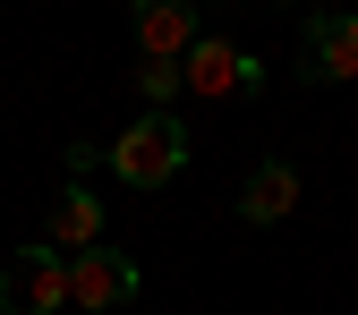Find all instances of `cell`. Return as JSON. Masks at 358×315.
Wrapping results in <instances>:
<instances>
[{"label":"cell","instance_id":"obj_8","mask_svg":"<svg viewBox=\"0 0 358 315\" xmlns=\"http://www.w3.org/2000/svg\"><path fill=\"white\" fill-rule=\"evenodd\" d=\"M43 247H52V256L103 247V196H94V188H60L52 213H43Z\"/></svg>","mask_w":358,"mask_h":315},{"label":"cell","instance_id":"obj_2","mask_svg":"<svg viewBox=\"0 0 358 315\" xmlns=\"http://www.w3.org/2000/svg\"><path fill=\"white\" fill-rule=\"evenodd\" d=\"M60 307H69V256L17 247L0 264V315H60Z\"/></svg>","mask_w":358,"mask_h":315},{"label":"cell","instance_id":"obj_3","mask_svg":"<svg viewBox=\"0 0 358 315\" xmlns=\"http://www.w3.org/2000/svg\"><path fill=\"white\" fill-rule=\"evenodd\" d=\"M179 85H188V94H205V103H231V94H256V85H264V60L239 52L231 34H205L196 52L179 60Z\"/></svg>","mask_w":358,"mask_h":315},{"label":"cell","instance_id":"obj_7","mask_svg":"<svg viewBox=\"0 0 358 315\" xmlns=\"http://www.w3.org/2000/svg\"><path fill=\"white\" fill-rule=\"evenodd\" d=\"M290 205H299V162H256L248 179H239V221L248 230H273V221H290Z\"/></svg>","mask_w":358,"mask_h":315},{"label":"cell","instance_id":"obj_1","mask_svg":"<svg viewBox=\"0 0 358 315\" xmlns=\"http://www.w3.org/2000/svg\"><path fill=\"white\" fill-rule=\"evenodd\" d=\"M179 170H188V128H179V111H137L111 137V179H120V188L154 196V188H171Z\"/></svg>","mask_w":358,"mask_h":315},{"label":"cell","instance_id":"obj_5","mask_svg":"<svg viewBox=\"0 0 358 315\" xmlns=\"http://www.w3.org/2000/svg\"><path fill=\"white\" fill-rule=\"evenodd\" d=\"M196 43H205V26H196V9H188V0H145V9H137V60L179 68Z\"/></svg>","mask_w":358,"mask_h":315},{"label":"cell","instance_id":"obj_6","mask_svg":"<svg viewBox=\"0 0 358 315\" xmlns=\"http://www.w3.org/2000/svg\"><path fill=\"white\" fill-rule=\"evenodd\" d=\"M299 43H307V77H324V85H350L358 77V17L324 9V17L299 26Z\"/></svg>","mask_w":358,"mask_h":315},{"label":"cell","instance_id":"obj_9","mask_svg":"<svg viewBox=\"0 0 358 315\" xmlns=\"http://www.w3.org/2000/svg\"><path fill=\"white\" fill-rule=\"evenodd\" d=\"M137 94H145V111H171L188 85H179V68H162V60H137Z\"/></svg>","mask_w":358,"mask_h":315},{"label":"cell","instance_id":"obj_4","mask_svg":"<svg viewBox=\"0 0 358 315\" xmlns=\"http://www.w3.org/2000/svg\"><path fill=\"white\" fill-rule=\"evenodd\" d=\"M137 290H145L137 256H120L111 239H103V247H85V256H69V307H85V315H111V307H128Z\"/></svg>","mask_w":358,"mask_h":315}]
</instances>
